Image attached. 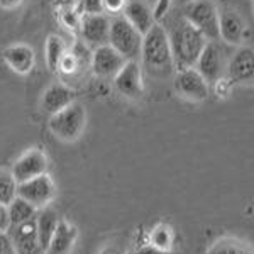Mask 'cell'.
Instances as JSON below:
<instances>
[{"instance_id": "obj_1", "label": "cell", "mask_w": 254, "mask_h": 254, "mask_svg": "<svg viewBox=\"0 0 254 254\" xmlns=\"http://www.w3.org/2000/svg\"><path fill=\"white\" fill-rule=\"evenodd\" d=\"M142 66L154 78H166L173 73L175 61L171 55L168 32L161 24H153L149 31L142 36L141 44Z\"/></svg>"}, {"instance_id": "obj_2", "label": "cell", "mask_w": 254, "mask_h": 254, "mask_svg": "<svg viewBox=\"0 0 254 254\" xmlns=\"http://www.w3.org/2000/svg\"><path fill=\"white\" fill-rule=\"evenodd\" d=\"M170 39L171 55H173L175 66L178 69L195 66L200 53L205 46L207 39L198 29H195L185 19L176 22L173 29L168 34Z\"/></svg>"}, {"instance_id": "obj_3", "label": "cell", "mask_w": 254, "mask_h": 254, "mask_svg": "<svg viewBox=\"0 0 254 254\" xmlns=\"http://www.w3.org/2000/svg\"><path fill=\"white\" fill-rule=\"evenodd\" d=\"M85 124H87V112L83 105L75 100L60 112L51 114L49 130L61 141L73 142L81 136Z\"/></svg>"}, {"instance_id": "obj_4", "label": "cell", "mask_w": 254, "mask_h": 254, "mask_svg": "<svg viewBox=\"0 0 254 254\" xmlns=\"http://www.w3.org/2000/svg\"><path fill=\"white\" fill-rule=\"evenodd\" d=\"M109 44L126 61L137 60L139 55H141L142 34L127 22L124 15H119V17H114L110 20Z\"/></svg>"}, {"instance_id": "obj_5", "label": "cell", "mask_w": 254, "mask_h": 254, "mask_svg": "<svg viewBox=\"0 0 254 254\" xmlns=\"http://www.w3.org/2000/svg\"><path fill=\"white\" fill-rule=\"evenodd\" d=\"M183 19L198 29L205 39L219 38V12L210 0H191L183 9Z\"/></svg>"}, {"instance_id": "obj_6", "label": "cell", "mask_w": 254, "mask_h": 254, "mask_svg": "<svg viewBox=\"0 0 254 254\" xmlns=\"http://www.w3.org/2000/svg\"><path fill=\"white\" fill-rule=\"evenodd\" d=\"M175 90L180 97L191 102H203L208 97V83L202 75L191 68L178 69L175 75Z\"/></svg>"}, {"instance_id": "obj_7", "label": "cell", "mask_w": 254, "mask_h": 254, "mask_svg": "<svg viewBox=\"0 0 254 254\" xmlns=\"http://www.w3.org/2000/svg\"><path fill=\"white\" fill-rule=\"evenodd\" d=\"M114 87L121 95L132 98V100H137V98L142 97L144 83H142V69L137 60L126 61L124 66L114 76Z\"/></svg>"}, {"instance_id": "obj_8", "label": "cell", "mask_w": 254, "mask_h": 254, "mask_svg": "<svg viewBox=\"0 0 254 254\" xmlns=\"http://www.w3.org/2000/svg\"><path fill=\"white\" fill-rule=\"evenodd\" d=\"M195 69L205 78L208 85L215 83L224 76V53L215 41H207L195 63Z\"/></svg>"}, {"instance_id": "obj_9", "label": "cell", "mask_w": 254, "mask_h": 254, "mask_svg": "<svg viewBox=\"0 0 254 254\" xmlns=\"http://www.w3.org/2000/svg\"><path fill=\"white\" fill-rule=\"evenodd\" d=\"M55 183H53V180L46 173L27 180V182L17 183V195L32 203L36 208L46 207L55 198Z\"/></svg>"}, {"instance_id": "obj_10", "label": "cell", "mask_w": 254, "mask_h": 254, "mask_svg": "<svg viewBox=\"0 0 254 254\" xmlns=\"http://www.w3.org/2000/svg\"><path fill=\"white\" fill-rule=\"evenodd\" d=\"M80 32L85 43L97 48L109 43V31H110V19L102 14H83L80 19Z\"/></svg>"}, {"instance_id": "obj_11", "label": "cell", "mask_w": 254, "mask_h": 254, "mask_svg": "<svg viewBox=\"0 0 254 254\" xmlns=\"http://www.w3.org/2000/svg\"><path fill=\"white\" fill-rule=\"evenodd\" d=\"M48 170V158L43 151L29 149L15 161L12 168V176L17 183L27 182L31 178H36L39 175H44Z\"/></svg>"}, {"instance_id": "obj_12", "label": "cell", "mask_w": 254, "mask_h": 254, "mask_svg": "<svg viewBox=\"0 0 254 254\" xmlns=\"http://www.w3.org/2000/svg\"><path fill=\"white\" fill-rule=\"evenodd\" d=\"M126 60L114 49L110 44H102L93 49L92 55V69L97 76L110 78L116 76V73L124 66Z\"/></svg>"}, {"instance_id": "obj_13", "label": "cell", "mask_w": 254, "mask_h": 254, "mask_svg": "<svg viewBox=\"0 0 254 254\" xmlns=\"http://www.w3.org/2000/svg\"><path fill=\"white\" fill-rule=\"evenodd\" d=\"M254 53L253 48H241L232 56L231 63L227 66V75L231 83L248 85L253 83L254 78Z\"/></svg>"}, {"instance_id": "obj_14", "label": "cell", "mask_w": 254, "mask_h": 254, "mask_svg": "<svg viewBox=\"0 0 254 254\" xmlns=\"http://www.w3.org/2000/svg\"><path fill=\"white\" fill-rule=\"evenodd\" d=\"M14 243L15 253L17 254H41L38 229H36V220L31 219L27 222H22L19 225H14V232L10 236Z\"/></svg>"}, {"instance_id": "obj_15", "label": "cell", "mask_w": 254, "mask_h": 254, "mask_svg": "<svg viewBox=\"0 0 254 254\" xmlns=\"http://www.w3.org/2000/svg\"><path fill=\"white\" fill-rule=\"evenodd\" d=\"M122 14H124L127 22L142 36L153 27V24H156L153 9L147 5L146 0H127Z\"/></svg>"}, {"instance_id": "obj_16", "label": "cell", "mask_w": 254, "mask_h": 254, "mask_svg": "<svg viewBox=\"0 0 254 254\" xmlns=\"http://www.w3.org/2000/svg\"><path fill=\"white\" fill-rule=\"evenodd\" d=\"M76 100V92L64 83H53L44 90L41 105L48 114H56Z\"/></svg>"}, {"instance_id": "obj_17", "label": "cell", "mask_w": 254, "mask_h": 254, "mask_svg": "<svg viewBox=\"0 0 254 254\" xmlns=\"http://www.w3.org/2000/svg\"><path fill=\"white\" fill-rule=\"evenodd\" d=\"M2 56L12 71L19 73V75H27L34 68V49L27 44H12L3 49Z\"/></svg>"}, {"instance_id": "obj_18", "label": "cell", "mask_w": 254, "mask_h": 254, "mask_svg": "<svg viewBox=\"0 0 254 254\" xmlns=\"http://www.w3.org/2000/svg\"><path fill=\"white\" fill-rule=\"evenodd\" d=\"M244 36V22L234 10H224L219 14V38L229 44H239Z\"/></svg>"}, {"instance_id": "obj_19", "label": "cell", "mask_w": 254, "mask_h": 254, "mask_svg": "<svg viewBox=\"0 0 254 254\" xmlns=\"http://www.w3.org/2000/svg\"><path fill=\"white\" fill-rule=\"evenodd\" d=\"M76 236H78L76 227H73V225L60 220L58 227H56L55 234H53L51 241H49V246L44 253L46 254H68L71 251L73 244H75Z\"/></svg>"}, {"instance_id": "obj_20", "label": "cell", "mask_w": 254, "mask_h": 254, "mask_svg": "<svg viewBox=\"0 0 254 254\" xmlns=\"http://www.w3.org/2000/svg\"><path fill=\"white\" fill-rule=\"evenodd\" d=\"M58 224H60V215L55 208L46 207L43 212H39L38 219H36V229H38V237L43 253L46 251V248L49 246V241H51L53 234H55Z\"/></svg>"}, {"instance_id": "obj_21", "label": "cell", "mask_w": 254, "mask_h": 254, "mask_svg": "<svg viewBox=\"0 0 254 254\" xmlns=\"http://www.w3.org/2000/svg\"><path fill=\"white\" fill-rule=\"evenodd\" d=\"M7 214H9L10 225L14 227V225H19L22 222H27V220L34 219L36 207L27 202V200H24L22 196L17 195L9 205H7Z\"/></svg>"}, {"instance_id": "obj_22", "label": "cell", "mask_w": 254, "mask_h": 254, "mask_svg": "<svg viewBox=\"0 0 254 254\" xmlns=\"http://www.w3.org/2000/svg\"><path fill=\"white\" fill-rule=\"evenodd\" d=\"M64 53H66V44H64V41L56 34L49 36L46 41V63L51 71H58L60 61L64 56Z\"/></svg>"}, {"instance_id": "obj_23", "label": "cell", "mask_w": 254, "mask_h": 254, "mask_svg": "<svg viewBox=\"0 0 254 254\" xmlns=\"http://www.w3.org/2000/svg\"><path fill=\"white\" fill-rule=\"evenodd\" d=\"M207 254H253L244 243L236 239H220L208 249Z\"/></svg>"}, {"instance_id": "obj_24", "label": "cell", "mask_w": 254, "mask_h": 254, "mask_svg": "<svg viewBox=\"0 0 254 254\" xmlns=\"http://www.w3.org/2000/svg\"><path fill=\"white\" fill-rule=\"evenodd\" d=\"M15 196H17V182L9 171H0V203L7 207Z\"/></svg>"}, {"instance_id": "obj_25", "label": "cell", "mask_w": 254, "mask_h": 254, "mask_svg": "<svg viewBox=\"0 0 254 254\" xmlns=\"http://www.w3.org/2000/svg\"><path fill=\"white\" fill-rule=\"evenodd\" d=\"M159 249H165L170 251L171 244H173V231H171L168 225H158L156 229H153L151 232V243Z\"/></svg>"}, {"instance_id": "obj_26", "label": "cell", "mask_w": 254, "mask_h": 254, "mask_svg": "<svg viewBox=\"0 0 254 254\" xmlns=\"http://www.w3.org/2000/svg\"><path fill=\"white\" fill-rule=\"evenodd\" d=\"M76 68H78V58H76V55H73V53H64V56L61 58L60 66H58L60 71L64 73V75H71V73L76 71Z\"/></svg>"}, {"instance_id": "obj_27", "label": "cell", "mask_w": 254, "mask_h": 254, "mask_svg": "<svg viewBox=\"0 0 254 254\" xmlns=\"http://www.w3.org/2000/svg\"><path fill=\"white\" fill-rule=\"evenodd\" d=\"M80 19L81 17L75 10H64L63 14H61V22H63V26L68 27V29H78Z\"/></svg>"}, {"instance_id": "obj_28", "label": "cell", "mask_w": 254, "mask_h": 254, "mask_svg": "<svg viewBox=\"0 0 254 254\" xmlns=\"http://www.w3.org/2000/svg\"><path fill=\"white\" fill-rule=\"evenodd\" d=\"M81 9L85 14H102L104 0H81Z\"/></svg>"}, {"instance_id": "obj_29", "label": "cell", "mask_w": 254, "mask_h": 254, "mask_svg": "<svg viewBox=\"0 0 254 254\" xmlns=\"http://www.w3.org/2000/svg\"><path fill=\"white\" fill-rule=\"evenodd\" d=\"M0 254H17L10 236H7L5 232H0Z\"/></svg>"}, {"instance_id": "obj_30", "label": "cell", "mask_w": 254, "mask_h": 254, "mask_svg": "<svg viewBox=\"0 0 254 254\" xmlns=\"http://www.w3.org/2000/svg\"><path fill=\"white\" fill-rule=\"evenodd\" d=\"M127 0H104V10L110 12V14H121L126 7Z\"/></svg>"}, {"instance_id": "obj_31", "label": "cell", "mask_w": 254, "mask_h": 254, "mask_svg": "<svg viewBox=\"0 0 254 254\" xmlns=\"http://www.w3.org/2000/svg\"><path fill=\"white\" fill-rule=\"evenodd\" d=\"M170 3H171V0H158L156 2V7H154V10H153V15L156 22L165 17V14L168 12V9H170Z\"/></svg>"}, {"instance_id": "obj_32", "label": "cell", "mask_w": 254, "mask_h": 254, "mask_svg": "<svg viewBox=\"0 0 254 254\" xmlns=\"http://www.w3.org/2000/svg\"><path fill=\"white\" fill-rule=\"evenodd\" d=\"M132 254H170V251L159 249V248H156V246H153V244H147V246H142V248L136 249Z\"/></svg>"}, {"instance_id": "obj_33", "label": "cell", "mask_w": 254, "mask_h": 254, "mask_svg": "<svg viewBox=\"0 0 254 254\" xmlns=\"http://www.w3.org/2000/svg\"><path fill=\"white\" fill-rule=\"evenodd\" d=\"M10 227L9 214H7V207L0 203V232H5Z\"/></svg>"}, {"instance_id": "obj_34", "label": "cell", "mask_w": 254, "mask_h": 254, "mask_svg": "<svg viewBox=\"0 0 254 254\" xmlns=\"http://www.w3.org/2000/svg\"><path fill=\"white\" fill-rule=\"evenodd\" d=\"M24 0H0V7H3V9H15Z\"/></svg>"}, {"instance_id": "obj_35", "label": "cell", "mask_w": 254, "mask_h": 254, "mask_svg": "<svg viewBox=\"0 0 254 254\" xmlns=\"http://www.w3.org/2000/svg\"><path fill=\"white\" fill-rule=\"evenodd\" d=\"M100 254H122L121 251H119L117 248H107V249H104Z\"/></svg>"}]
</instances>
